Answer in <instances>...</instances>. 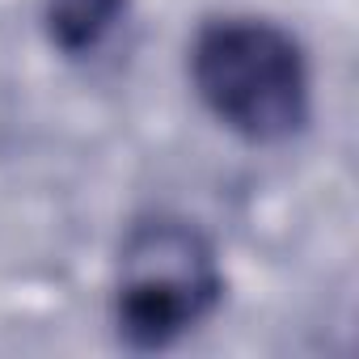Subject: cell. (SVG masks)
Segmentation results:
<instances>
[{
    "label": "cell",
    "instance_id": "3957f363",
    "mask_svg": "<svg viewBox=\"0 0 359 359\" xmlns=\"http://www.w3.org/2000/svg\"><path fill=\"white\" fill-rule=\"evenodd\" d=\"M123 13L127 0H47V34L64 55L81 60L106 43Z\"/></svg>",
    "mask_w": 359,
    "mask_h": 359
},
{
    "label": "cell",
    "instance_id": "7a4b0ae2",
    "mask_svg": "<svg viewBox=\"0 0 359 359\" xmlns=\"http://www.w3.org/2000/svg\"><path fill=\"white\" fill-rule=\"evenodd\" d=\"M224 279L208 237L187 220H144L127 233L114 292V321L127 346L165 351L220 300Z\"/></svg>",
    "mask_w": 359,
    "mask_h": 359
},
{
    "label": "cell",
    "instance_id": "6da1fadb",
    "mask_svg": "<svg viewBox=\"0 0 359 359\" xmlns=\"http://www.w3.org/2000/svg\"><path fill=\"white\" fill-rule=\"evenodd\" d=\"M191 81L203 106L254 144H279L309 123V64L275 22H208L191 47Z\"/></svg>",
    "mask_w": 359,
    "mask_h": 359
}]
</instances>
